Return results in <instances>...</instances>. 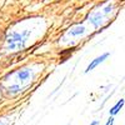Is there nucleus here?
<instances>
[{"label":"nucleus","instance_id":"1","mask_svg":"<svg viewBox=\"0 0 125 125\" xmlns=\"http://www.w3.org/2000/svg\"><path fill=\"white\" fill-rule=\"evenodd\" d=\"M30 34L29 30L24 33H11L6 38V49L8 50H20L25 46L28 35Z\"/></svg>","mask_w":125,"mask_h":125},{"label":"nucleus","instance_id":"2","mask_svg":"<svg viewBox=\"0 0 125 125\" xmlns=\"http://www.w3.org/2000/svg\"><path fill=\"white\" fill-rule=\"evenodd\" d=\"M109 53H104V54H101L100 56H98V58H95V59H94L91 62H90V64L88 65V68H86V70H85V73H89V71H91L93 69H95L99 64H101V62L104 61V60H106L108 58H109Z\"/></svg>","mask_w":125,"mask_h":125},{"label":"nucleus","instance_id":"3","mask_svg":"<svg viewBox=\"0 0 125 125\" xmlns=\"http://www.w3.org/2000/svg\"><path fill=\"white\" fill-rule=\"evenodd\" d=\"M104 15L103 13H100V11H95V13H93L91 15H90V18H89V21L95 26V28H99L100 25H101V23H103V19H104Z\"/></svg>","mask_w":125,"mask_h":125},{"label":"nucleus","instance_id":"4","mask_svg":"<svg viewBox=\"0 0 125 125\" xmlns=\"http://www.w3.org/2000/svg\"><path fill=\"white\" fill-rule=\"evenodd\" d=\"M124 104H125V100L124 99H120V100H118L116 101V104L114 106H111L110 108V110H109V114H110V116H114V115H116V114L123 109V106H124Z\"/></svg>","mask_w":125,"mask_h":125},{"label":"nucleus","instance_id":"5","mask_svg":"<svg viewBox=\"0 0 125 125\" xmlns=\"http://www.w3.org/2000/svg\"><path fill=\"white\" fill-rule=\"evenodd\" d=\"M85 33V28L84 26H75V28H73L71 30L68 31V35H71V36H79V35H83Z\"/></svg>","mask_w":125,"mask_h":125},{"label":"nucleus","instance_id":"6","mask_svg":"<svg viewBox=\"0 0 125 125\" xmlns=\"http://www.w3.org/2000/svg\"><path fill=\"white\" fill-rule=\"evenodd\" d=\"M18 78H19V80H23V81L28 80V79L30 78V71H29L28 69L20 70V71L18 73Z\"/></svg>","mask_w":125,"mask_h":125},{"label":"nucleus","instance_id":"7","mask_svg":"<svg viewBox=\"0 0 125 125\" xmlns=\"http://www.w3.org/2000/svg\"><path fill=\"white\" fill-rule=\"evenodd\" d=\"M20 90H21V88H20L19 85H13V86L8 88V93H9V94H16V93H19Z\"/></svg>","mask_w":125,"mask_h":125},{"label":"nucleus","instance_id":"8","mask_svg":"<svg viewBox=\"0 0 125 125\" xmlns=\"http://www.w3.org/2000/svg\"><path fill=\"white\" fill-rule=\"evenodd\" d=\"M113 9H114V5H113V4H108L105 8L103 9V14H104V15H108V14H110V13L113 11Z\"/></svg>","mask_w":125,"mask_h":125},{"label":"nucleus","instance_id":"9","mask_svg":"<svg viewBox=\"0 0 125 125\" xmlns=\"http://www.w3.org/2000/svg\"><path fill=\"white\" fill-rule=\"evenodd\" d=\"M105 125H114V118H113V116H110V118L106 120Z\"/></svg>","mask_w":125,"mask_h":125},{"label":"nucleus","instance_id":"10","mask_svg":"<svg viewBox=\"0 0 125 125\" xmlns=\"http://www.w3.org/2000/svg\"><path fill=\"white\" fill-rule=\"evenodd\" d=\"M98 124H99V121H98V120H94V121H91V123H90V125H98Z\"/></svg>","mask_w":125,"mask_h":125},{"label":"nucleus","instance_id":"11","mask_svg":"<svg viewBox=\"0 0 125 125\" xmlns=\"http://www.w3.org/2000/svg\"><path fill=\"white\" fill-rule=\"evenodd\" d=\"M0 125H5V123H4L3 120H0Z\"/></svg>","mask_w":125,"mask_h":125}]
</instances>
